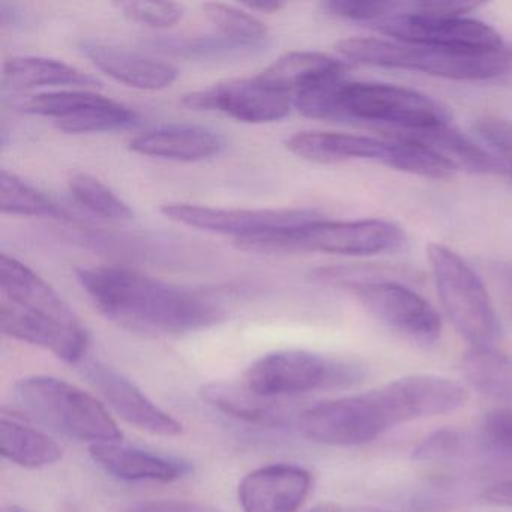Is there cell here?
Masks as SVG:
<instances>
[{
  "label": "cell",
  "instance_id": "cell-31",
  "mask_svg": "<svg viewBox=\"0 0 512 512\" xmlns=\"http://www.w3.org/2000/svg\"><path fill=\"white\" fill-rule=\"evenodd\" d=\"M406 2L394 0H374V2H356V0H329L323 2L322 8L329 16L337 19L350 20V22L374 23L388 19L404 10Z\"/></svg>",
  "mask_w": 512,
  "mask_h": 512
},
{
  "label": "cell",
  "instance_id": "cell-26",
  "mask_svg": "<svg viewBox=\"0 0 512 512\" xmlns=\"http://www.w3.org/2000/svg\"><path fill=\"white\" fill-rule=\"evenodd\" d=\"M388 167L430 179H448L457 172V167L434 149L401 137H392Z\"/></svg>",
  "mask_w": 512,
  "mask_h": 512
},
{
  "label": "cell",
  "instance_id": "cell-40",
  "mask_svg": "<svg viewBox=\"0 0 512 512\" xmlns=\"http://www.w3.org/2000/svg\"><path fill=\"white\" fill-rule=\"evenodd\" d=\"M503 277H505L506 292H508L509 302H511L512 308V268L508 269V271L505 272V275H503Z\"/></svg>",
  "mask_w": 512,
  "mask_h": 512
},
{
  "label": "cell",
  "instance_id": "cell-23",
  "mask_svg": "<svg viewBox=\"0 0 512 512\" xmlns=\"http://www.w3.org/2000/svg\"><path fill=\"white\" fill-rule=\"evenodd\" d=\"M391 137L416 140L434 149L437 154L451 161L457 170L470 173H493L505 170L503 164L473 142L466 134L454 130L448 125L430 128V130L415 131V133L391 134Z\"/></svg>",
  "mask_w": 512,
  "mask_h": 512
},
{
  "label": "cell",
  "instance_id": "cell-2",
  "mask_svg": "<svg viewBox=\"0 0 512 512\" xmlns=\"http://www.w3.org/2000/svg\"><path fill=\"white\" fill-rule=\"evenodd\" d=\"M0 329L67 364L86 358L89 338L61 295L25 263L0 256Z\"/></svg>",
  "mask_w": 512,
  "mask_h": 512
},
{
  "label": "cell",
  "instance_id": "cell-29",
  "mask_svg": "<svg viewBox=\"0 0 512 512\" xmlns=\"http://www.w3.org/2000/svg\"><path fill=\"white\" fill-rule=\"evenodd\" d=\"M203 11L209 22L217 28L218 34L245 46L257 47V49L265 46L268 29L265 23L253 14L221 2H208L203 5Z\"/></svg>",
  "mask_w": 512,
  "mask_h": 512
},
{
  "label": "cell",
  "instance_id": "cell-28",
  "mask_svg": "<svg viewBox=\"0 0 512 512\" xmlns=\"http://www.w3.org/2000/svg\"><path fill=\"white\" fill-rule=\"evenodd\" d=\"M161 52L187 59L245 58L259 52L257 47L245 46L224 35H199V37L163 38L155 41Z\"/></svg>",
  "mask_w": 512,
  "mask_h": 512
},
{
  "label": "cell",
  "instance_id": "cell-10",
  "mask_svg": "<svg viewBox=\"0 0 512 512\" xmlns=\"http://www.w3.org/2000/svg\"><path fill=\"white\" fill-rule=\"evenodd\" d=\"M380 34L397 43L452 52L487 53L505 49L502 37L487 23L464 16H440L422 8V0H410L404 10L374 23Z\"/></svg>",
  "mask_w": 512,
  "mask_h": 512
},
{
  "label": "cell",
  "instance_id": "cell-22",
  "mask_svg": "<svg viewBox=\"0 0 512 512\" xmlns=\"http://www.w3.org/2000/svg\"><path fill=\"white\" fill-rule=\"evenodd\" d=\"M203 400L218 412L260 427H283L289 422L292 412L283 400L260 397L242 383L211 382L202 388Z\"/></svg>",
  "mask_w": 512,
  "mask_h": 512
},
{
  "label": "cell",
  "instance_id": "cell-34",
  "mask_svg": "<svg viewBox=\"0 0 512 512\" xmlns=\"http://www.w3.org/2000/svg\"><path fill=\"white\" fill-rule=\"evenodd\" d=\"M463 446V437L454 430H442L431 434L419 443L413 452L418 461H443L458 455Z\"/></svg>",
  "mask_w": 512,
  "mask_h": 512
},
{
  "label": "cell",
  "instance_id": "cell-27",
  "mask_svg": "<svg viewBox=\"0 0 512 512\" xmlns=\"http://www.w3.org/2000/svg\"><path fill=\"white\" fill-rule=\"evenodd\" d=\"M464 374L473 388L512 403V361L499 353L473 350L464 361Z\"/></svg>",
  "mask_w": 512,
  "mask_h": 512
},
{
  "label": "cell",
  "instance_id": "cell-9",
  "mask_svg": "<svg viewBox=\"0 0 512 512\" xmlns=\"http://www.w3.org/2000/svg\"><path fill=\"white\" fill-rule=\"evenodd\" d=\"M364 376V367L349 359L280 350L257 359L245 373L244 385L260 397L283 400L317 389L350 388Z\"/></svg>",
  "mask_w": 512,
  "mask_h": 512
},
{
  "label": "cell",
  "instance_id": "cell-21",
  "mask_svg": "<svg viewBox=\"0 0 512 512\" xmlns=\"http://www.w3.org/2000/svg\"><path fill=\"white\" fill-rule=\"evenodd\" d=\"M2 83L8 91L31 92L43 88H100L97 77L77 70L73 65L41 56H16L4 65Z\"/></svg>",
  "mask_w": 512,
  "mask_h": 512
},
{
  "label": "cell",
  "instance_id": "cell-4",
  "mask_svg": "<svg viewBox=\"0 0 512 512\" xmlns=\"http://www.w3.org/2000/svg\"><path fill=\"white\" fill-rule=\"evenodd\" d=\"M335 49L358 64L415 71L458 82H485L508 76L512 71V52L506 49L487 53L452 52L374 38H350L340 41Z\"/></svg>",
  "mask_w": 512,
  "mask_h": 512
},
{
  "label": "cell",
  "instance_id": "cell-18",
  "mask_svg": "<svg viewBox=\"0 0 512 512\" xmlns=\"http://www.w3.org/2000/svg\"><path fill=\"white\" fill-rule=\"evenodd\" d=\"M224 140L211 128L191 124H172L145 131L131 139L136 154L178 163H197L220 154Z\"/></svg>",
  "mask_w": 512,
  "mask_h": 512
},
{
  "label": "cell",
  "instance_id": "cell-20",
  "mask_svg": "<svg viewBox=\"0 0 512 512\" xmlns=\"http://www.w3.org/2000/svg\"><path fill=\"white\" fill-rule=\"evenodd\" d=\"M346 76L347 65L340 59L319 52H290L257 77L295 101L323 83Z\"/></svg>",
  "mask_w": 512,
  "mask_h": 512
},
{
  "label": "cell",
  "instance_id": "cell-7",
  "mask_svg": "<svg viewBox=\"0 0 512 512\" xmlns=\"http://www.w3.org/2000/svg\"><path fill=\"white\" fill-rule=\"evenodd\" d=\"M313 278L350 290L374 319L413 343L431 346L442 334V322L433 305L403 284L373 280L353 268L317 269Z\"/></svg>",
  "mask_w": 512,
  "mask_h": 512
},
{
  "label": "cell",
  "instance_id": "cell-14",
  "mask_svg": "<svg viewBox=\"0 0 512 512\" xmlns=\"http://www.w3.org/2000/svg\"><path fill=\"white\" fill-rule=\"evenodd\" d=\"M80 371L89 385L128 424L155 436L173 437L182 433V425L164 412L136 383L110 365L94 358L80 362Z\"/></svg>",
  "mask_w": 512,
  "mask_h": 512
},
{
  "label": "cell",
  "instance_id": "cell-36",
  "mask_svg": "<svg viewBox=\"0 0 512 512\" xmlns=\"http://www.w3.org/2000/svg\"><path fill=\"white\" fill-rule=\"evenodd\" d=\"M125 512H223L205 503L191 500H148L136 503Z\"/></svg>",
  "mask_w": 512,
  "mask_h": 512
},
{
  "label": "cell",
  "instance_id": "cell-16",
  "mask_svg": "<svg viewBox=\"0 0 512 512\" xmlns=\"http://www.w3.org/2000/svg\"><path fill=\"white\" fill-rule=\"evenodd\" d=\"M83 55L106 76L142 91H161L178 79V68L169 62L100 41H83Z\"/></svg>",
  "mask_w": 512,
  "mask_h": 512
},
{
  "label": "cell",
  "instance_id": "cell-11",
  "mask_svg": "<svg viewBox=\"0 0 512 512\" xmlns=\"http://www.w3.org/2000/svg\"><path fill=\"white\" fill-rule=\"evenodd\" d=\"M13 106L26 115L53 119L56 128L67 134L124 130L139 119L130 107L88 89L25 95Z\"/></svg>",
  "mask_w": 512,
  "mask_h": 512
},
{
  "label": "cell",
  "instance_id": "cell-33",
  "mask_svg": "<svg viewBox=\"0 0 512 512\" xmlns=\"http://www.w3.org/2000/svg\"><path fill=\"white\" fill-rule=\"evenodd\" d=\"M479 139L491 149L506 170L512 167V122L499 116H482L473 124Z\"/></svg>",
  "mask_w": 512,
  "mask_h": 512
},
{
  "label": "cell",
  "instance_id": "cell-39",
  "mask_svg": "<svg viewBox=\"0 0 512 512\" xmlns=\"http://www.w3.org/2000/svg\"><path fill=\"white\" fill-rule=\"evenodd\" d=\"M308 512H344V511L340 505H337V503L323 502V503H319V505H317V506H314V508Z\"/></svg>",
  "mask_w": 512,
  "mask_h": 512
},
{
  "label": "cell",
  "instance_id": "cell-5",
  "mask_svg": "<svg viewBox=\"0 0 512 512\" xmlns=\"http://www.w3.org/2000/svg\"><path fill=\"white\" fill-rule=\"evenodd\" d=\"M14 400L23 413L68 439L95 443L119 442L122 431L109 410L76 385L50 376L17 382Z\"/></svg>",
  "mask_w": 512,
  "mask_h": 512
},
{
  "label": "cell",
  "instance_id": "cell-1",
  "mask_svg": "<svg viewBox=\"0 0 512 512\" xmlns=\"http://www.w3.org/2000/svg\"><path fill=\"white\" fill-rule=\"evenodd\" d=\"M92 304L110 322L151 337H176L223 322L226 311L214 299L121 266L77 269Z\"/></svg>",
  "mask_w": 512,
  "mask_h": 512
},
{
  "label": "cell",
  "instance_id": "cell-12",
  "mask_svg": "<svg viewBox=\"0 0 512 512\" xmlns=\"http://www.w3.org/2000/svg\"><path fill=\"white\" fill-rule=\"evenodd\" d=\"M161 214L182 226L235 236L236 242L319 220L311 209H226L191 203H166Z\"/></svg>",
  "mask_w": 512,
  "mask_h": 512
},
{
  "label": "cell",
  "instance_id": "cell-6",
  "mask_svg": "<svg viewBox=\"0 0 512 512\" xmlns=\"http://www.w3.org/2000/svg\"><path fill=\"white\" fill-rule=\"evenodd\" d=\"M427 254L440 301L458 334L475 352L499 353L502 328L481 278L443 245H428Z\"/></svg>",
  "mask_w": 512,
  "mask_h": 512
},
{
  "label": "cell",
  "instance_id": "cell-37",
  "mask_svg": "<svg viewBox=\"0 0 512 512\" xmlns=\"http://www.w3.org/2000/svg\"><path fill=\"white\" fill-rule=\"evenodd\" d=\"M484 499L491 505L512 508V481L500 482L488 488L484 493Z\"/></svg>",
  "mask_w": 512,
  "mask_h": 512
},
{
  "label": "cell",
  "instance_id": "cell-30",
  "mask_svg": "<svg viewBox=\"0 0 512 512\" xmlns=\"http://www.w3.org/2000/svg\"><path fill=\"white\" fill-rule=\"evenodd\" d=\"M71 196L92 214L110 221H128L134 217L128 203L115 191L88 173H76L68 181Z\"/></svg>",
  "mask_w": 512,
  "mask_h": 512
},
{
  "label": "cell",
  "instance_id": "cell-13",
  "mask_svg": "<svg viewBox=\"0 0 512 512\" xmlns=\"http://www.w3.org/2000/svg\"><path fill=\"white\" fill-rule=\"evenodd\" d=\"M182 104L199 112L223 113L247 124H269L286 118L292 110L293 100L256 76L227 80L191 92L185 95Z\"/></svg>",
  "mask_w": 512,
  "mask_h": 512
},
{
  "label": "cell",
  "instance_id": "cell-42",
  "mask_svg": "<svg viewBox=\"0 0 512 512\" xmlns=\"http://www.w3.org/2000/svg\"><path fill=\"white\" fill-rule=\"evenodd\" d=\"M508 172L511 173V176H512V167H511V169H508Z\"/></svg>",
  "mask_w": 512,
  "mask_h": 512
},
{
  "label": "cell",
  "instance_id": "cell-35",
  "mask_svg": "<svg viewBox=\"0 0 512 512\" xmlns=\"http://www.w3.org/2000/svg\"><path fill=\"white\" fill-rule=\"evenodd\" d=\"M482 439L491 448L512 454V410L499 409L488 413L482 422Z\"/></svg>",
  "mask_w": 512,
  "mask_h": 512
},
{
  "label": "cell",
  "instance_id": "cell-38",
  "mask_svg": "<svg viewBox=\"0 0 512 512\" xmlns=\"http://www.w3.org/2000/svg\"><path fill=\"white\" fill-rule=\"evenodd\" d=\"M248 10L251 11H259V13H277L281 8L284 7V4L281 2H275V0H266V2H248V4H244Z\"/></svg>",
  "mask_w": 512,
  "mask_h": 512
},
{
  "label": "cell",
  "instance_id": "cell-32",
  "mask_svg": "<svg viewBox=\"0 0 512 512\" xmlns=\"http://www.w3.org/2000/svg\"><path fill=\"white\" fill-rule=\"evenodd\" d=\"M118 10L131 22L154 29H169L181 22L185 10L175 2H118Z\"/></svg>",
  "mask_w": 512,
  "mask_h": 512
},
{
  "label": "cell",
  "instance_id": "cell-3",
  "mask_svg": "<svg viewBox=\"0 0 512 512\" xmlns=\"http://www.w3.org/2000/svg\"><path fill=\"white\" fill-rule=\"evenodd\" d=\"M301 115L320 121L377 125L391 134L415 133L449 124L433 98L386 83L332 80L295 98Z\"/></svg>",
  "mask_w": 512,
  "mask_h": 512
},
{
  "label": "cell",
  "instance_id": "cell-19",
  "mask_svg": "<svg viewBox=\"0 0 512 512\" xmlns=\"http://www.w3.org/2000/svg\"><path fill=\"white\" fill-rule=\"evenodd\" d=\"M286 148L304 160L320 164L374 161L388 166L391 157V142L326 131H302L293 134L287 139Z\"/></svg>",
  "mask_w": 512,
  "mask_h": 512
},
{
  "label": "cell",
  "instance_id": "cell-24",
  "mask_svg": "<svg viewBox=\"0 0 512 512\" xmlns=\"http://www.w3.org/2000/svg\"><path fill=\"white\" fill-rule=\"evenodd\" d=\"M0 452L26 469L52 466L62 458V448L43 431L14 419H0Z\"/></svg>",
  "mask_w": 512,
  "mask_h": 512
},
{
  "label": "cell",
  "instance_id": "cell-41",
  "mask_svg": "<svg viewBox=\"0 0 512 512\" xmlns=\"http://www.w3.org/2000/svg\"><path fill=\"white\" fill-rule=\"evenodd\" d=\"M2 512H28L25 509L19 508V506H7V508L2 509Z\"/></svg>",
  "mask_w": 512,
  "mask_h": 512
},
{
  "label": "cell",
  "instance_id": "cell-15",
  "mask_svg": "<svg viewBox=\"0 0 512 512\" xmlns=\"http://www.w3.org/2000/svg\"><path fill=\"white\" fill-rule=\"evenodd\" d=\"M313 478L296 464H269L248 473L238 487L244 512H298L311 491Z\"/></svg>",
  "mask_w": 512,
  "mask_h": 512
},
{
  "label": "cell",
  "instance_id": "cell-17",
  "mask_svg": "<svg viewBox=\"0 0 512 512\" xmlns=\"http://www.w3.org/2000/svg\"><path fill=\"white\" fill-rule=\"evenodd\" d=\"M89 454L107 475L122 481L173 482L191 472V464L182 458L155 454L121 442L95 443Z\"/></svg>",
  "mask_w": 512,
  "mask_h": 512
},
{
  "label": "cell",
  "instance_id": "cell-8",
  "mask_svg": "<svg viewBox=\"0 0 512 512\" xmlns=\"http://www.w3.org/2000/svg\"><path fill=\"white\" fill-rule=\"evenodd\" d=\"M404 235L385 220L328 221L319 218L304 226L236 242L248 251H319L343 256H374L398 250Z\"/></svg>",
  "mask_w": 512,
  "mask_h": 512
},
{
  "label": "cell",
  "instance_id": "cell-25",
  "mask_svg": "<svg viewBox=\"0 0 512 512\" xmlns=\"http://www.w3.org/2000/svg\"><path fill=\"white\" fill-rule=\"evenodd\" d=\"M0 209L23 217L62 218L64 209L47 194L8 170L0 172Z\"/></svg>",
  "mask_w": 512,
  "mask_h": 512
}]
</instances>
